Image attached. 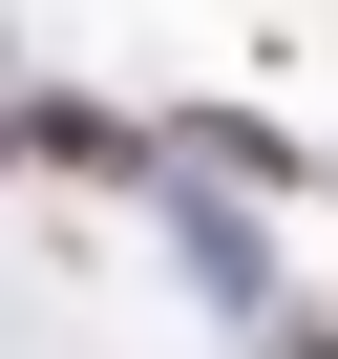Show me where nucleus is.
<instances>
[{"mask_svg": "<svg viewBox=\"0 0 338 359\" xmlns=\"http://www.w3.org/2000/svg\"><path fill=\"white\" fill-rule=\"evenodd\" d=\"M22 169H64V191H169V127H127V106L43 85V106H22Z\"/></svg>", "mask_w": 338, "mask_h": 359, "instance_id": "nucleus-1", "label": "nucleus"}, {"mask_svg": "<svg viewBox=\"0 0 338 359\" xmlns=\"http://www.w3.org/2000/svg\"><path fill=\"white\" fill-rule=\"evenodd\" d=\"M169 169H233V191H317V148L254 127V106H169Z\"/></svg>", "mask_w": 338, "mask_h": 359, "instance_id": "nucleus-2", "label": "nucleus"}, {"mask_svg": "<svg viewBox=\"0 0 338 359\" xmlns=\"http://www.w3.org/2000/svg\"><path fill=\"white\" fill-rule=\"evenodd\" d=\"M254 359H338V338H317V317H275V338H254Z\"/></svg>", "mask_w": 338, "mask_h": 359, "instance_id": "nucleus-3", "label": "nucleus"}, {"mask_svg": "<svg viewBox=\"0 0 338 359\" xmlns=\"http://www.w3.org/2000/svg\"><path fill=\"white\" fill-rule=\"evenodd\" d=\"M0 169H22V106H0Z\"/></svg>", "mask_w": 338, "mask_h": 359, "instance_id": "nucleus-4", "label": "nucleus"}, {"mask_svg": "<svg viewBox=\"0 0 338 359\" xmlns=\"http://www.w3.org/2000/svg\"><path fill=\"white\" fill-rule=\"evenodd\" d=\"M317 191H338V169H317Z\"/></svg>", "mask_w": 338, "mask_h": 359, "instance_id": "nucleus-5", "label": "nucleus"}]
</instances>
